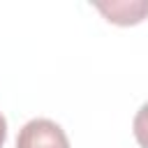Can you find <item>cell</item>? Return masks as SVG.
Listing matches in <instances>:
<instances>
[{"label":"cell","mask_w":148,"mask_h":148,"mask_svg":"<svg viewBox=\"0 0 148 148\" xmlns=\"http://www.w3.org/2000/svg\"><path fill=\"white\" fill-rule=\"evenodd\" d=\"M16 148H69V139L58 123L32 118L18 130Z\"/></svg>","instance_id":"obj_1"},{"label":"cell","mask_w":148,"mask_h":148,"mask_svg":"<svg viewBox=\"0 0 148 148\" xmlns=\"http://www.w3.org/2000/svg\"><path fill=\"white\" fill-rule=\"evenodd\" d=\"M95 7L116 25H134L148 16V0H111L95 2Z\"/></svg>","instance_id":"obj_2"},{"label":"cell","mask_w":148,"mask_h":148,"mask_svg":"<svg viewBox=\"0 0 148 148\" xmlns=\"http://www.w3.org/2000/svg\"><path fill=\"white\" fill-rule=\"evenodd\" d=\"M132 132H134L136 143L141 148H148V102L136 111L134 123H132Z\"/></svg>","instance_id":"obj_3"},{"label":"cell","mask_w":148,"mask_h":148,"mask_svg":"<svg viewBox=\"0 0 148 148\" xmlns=\"http://www.w3.org/2000/svg\"><path fill=\"white\" fill-rule=\"evenodd\" d=\"M5 139H7V120H5V116L0 113V148H2Z\"/></svg>","instance_id":"obj_4"}]
</instances>
